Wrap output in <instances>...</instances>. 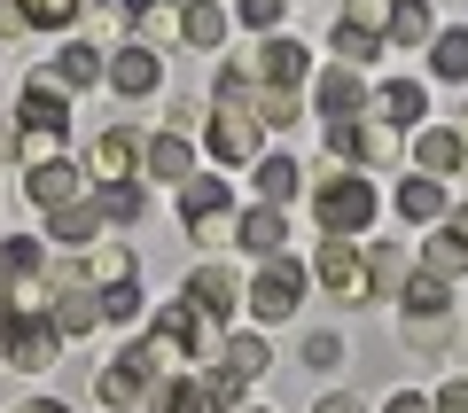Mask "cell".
Returning <instances> with one entry per match:
<instances>
[{
	"mask_svg": "<svg viewBox=\"0 0 468 413\" xmlns=\"http://www.w3.org/2000/svg\"><path fill=\"white\" fill-rule=\"evenodd\" d=\"M297 304H304V265L273 249V258L258 265V281H250V312H258V320H289Z\"/></svg>",
	"mask_w": 468,
	"mask_h": 413,
	"instance_id": "cell-3",
	"label": "cell"
},
{
	"mask_svg": "<svg viewBox=\"0 0 468 413\" xmlns=\"http://www.w3.org/2000/svg\"><path fill=\"white\" fill-rule=\"evenodd\" d=\"M101 320H141V289H133V281L101 289Z\"/></svg>",
	"mask_w": 468,
	"mask_h": 413,
	"instance_id": "cell-38",
	"label": "cell"
},
{
	"mask_svg": "<svg viewBox=\"0 0 468 413\" xmlns=\"http://www.w3.org/2000/svg\"><path fill=\"white\" fill-rule=\"evenodd\" d=\"M313 101H320V117H367V110H375V94H367V86H359V70H351V63L320 70Z\"/></svg>",
	"mask_w": 468,
	"mask_h": 413,
	"instance_id": "cell-11",
	"label": "cell"
},
{
	"mask_svg": "<svg viewBox=\"0 0 468 413\" xmlns=\"http://www.w3.org/2000/svg\"><path fill=\"white\" fill-rule=\"evenodd\" d=\"M383 413H437V406H430L421 390H390V406H383Z\"/></svg>",
	"mask_w": 468,
	"mask_h": 413,
	"instance_id": "cell-42",
	"label": "cell"
},
{
	"mask_svg": "<svg viewBox=\"0 0 468 413\" xmlns=\"http://www.w3.org/2000/svg\"><path fill=\"white\" fill-rule=\"evenodd\" d=\"M55 218V242H94V227H101V211H94V203H63V211H48Z\"/></svg>",
	"mask_w": 468,
	"mask_h": 413,
	"instance_id": "cell-32",
	"label": "cell"
},
{
	"mask_svg": "<svg viewBox=\"0 0 468 413\" xmlns=\"http://www.w3.org/2000/svg\"><path fill=\"white\" fill-rule=\"evenodd\" d=\"M335 359H344V335H328V328L304 335V366H335Z\"/></svg>",
	"mask_w": 468,
	"mask_h": 413,
	"instance_id": "cell-39",
	"label": "cell"
},
{
	"mask_svg": "<svg viewBox=\"0 0 468 413\" xmlns=\"http://www.w3.org/2000/svg\"><path fill=\"white\" fill-rule=\"evenodd\" d=\"M320 289H328L335 304L375 297V273H367V258L351 249V234H328V242H320Z\"/></svg>",
	"mask_w": 468,
	"mask_h": 413,
	"instance_id": "cell-4",
	"label": "cell"
},
{
	"mask_svg": "<svg viewBox=\"0 0 468 413\" xmlns=\"http://www.w3.org/2000/svg\"><path fill=\"white\" fill-rule=\"evenodd\" d=\"M383 39H399V48H430V39H437L430 0H390V24H383Z\"/></svg>",
	"mask_w": 468,
	"mask_h": 413,
	"instance_id": "cell-21",
	"label": "cell"
},
{
	"mask_svg": "<svg viewBox=\"0 0 468 413\" xmlns=\"http://www.w3.org/2000/svg\"><path fill=\"white\" fill-rule=\"evenodd\" d=\"M430 70H437V79H452V86H468V24L430 39Z\"/></svg>",
	"mask_w": 468,
	"mask_h": 413,
	"instance_id": "cell-29",
	"label": "cell"
},
{
	"mask_svg": "<svg viewBox=\"0 0 468 413\" xmlns=\"http://www.w3.org/2000/svg\"><path fill=\"white\" fill-rule=\"evenodd\" d=\"M149 413H211V390H203V375H172L149 397Z\"/></svg>",
	"mask_w": 468,
	"mask_h": 413,
	"instance_id": "cell-26",
	"label": "cell"
},
{
	"mask_svg": "<svg viewBox=\"0 0 468 413\" xmlns=\"http://www.w3.org/2000/svg\"><path fill=\"white\" fill-rule=\"evenodd\" d=\"M149 172H156V180H187V172H196V156H187L180 132H156V141H149Z\"/></svg>",
	"mask_w": 468,
	"mask_h": 413,
	"instance_id": "cell-30",
	"label": "cell"
},
{
	"mask_svg": "<svg viewBox=\"0 0 468 413\" xmlns=\"http://www.w3.org/2000/svg\"><path fill=\"white\" fill-rule=\"evenodd\" d=\"M0 344H8V359H16L24 375H39V366L63 359V328H55V312H32V304L8 320V335H0Z\"/></svg>",
	"mask_w": 468,
	"mask_h": 413,
	"instance_id": "cell-2",
	"label": "cell"
},
{
	"mask_svg": "<svg viewBox=\"0 0 468 413\" xmlns=\"http://www.w3.org/2000/svg\"><path fill=\"white\" fill-rule=\"evenodd\" d=\"M94 211L101 218H141V187L133 180H94Z\"/></svg>",
	"mask_w": 468,
	"mask_h": 413,
	"instance_id": "cell-34",
	"label": "cell"
},
{
	"mask_svg": "<svg viewBox=\"0 0 468 413\" xmlns=\"http://www.w3.org/2000/svg\"><path fill=\"white\" fill-rule=\"evenodd\" d=\"M313 211H320V227H328V234H359L375 218V187L359 180V172H351V180H320Z\"/></svg>",
	"mask_w": 468,
	"mask_h": 413,
	"instance_id": "cell-6",
	"label": "cell"
},
{
	"mask_svg": "<svg viewBox=\"0 0 468 413\" xmlns=\"http://www.w3.org/2000/svg\"><path fill=\"white\" fill-rule=\"evenodd\" d=\"M110 86L117 94H156V86H165V63H156V48H117L110 55Z\"/></svg>",
	"mask_w": 468,
	"mask_h": 413,
	"instance_id": "cell-17",
	"label": "cell"
},
{
	"mask_svg": "<svg viewBox=\"0 0 468 413\" xmlns=\"http://www.w3.org/2000/svg\"><path fill=\"white\" fill-rule=\"evenodd\" d=\"M24 196H32L39 211H63V203H79V164H70V156L32 164V172H24Z\"/></svg>",
	"mask_w": 468,
	"mask_h": 413,
	"instance_id": "cell-15",
	"label": "cell"
},
{
	"mask_svg": "<svg viewBox=\"0 0 468 413\" xmlns=\"http://www.w3.org/2000/svg\"><path fill=\"white\" fill-rule=\"evenodd\" d=\"M430 406H437V413H468V375H452V382H445V390H437V397H430Z\"/></svg>",
	"mask_w": 468,
	"mask_h": 413,
	"instance_id": "cell-41",
	"label": "cell"
},
{
	"mask_svg": "<svg viewBox=\"0 0 468 413\" xmlns=\"http://www.w3.org/2000/svg\"><path fill=\"white\" fill-rule=\"evenodd\" d=\"M297 187H304V172L289 164V156H258V203H282V211H289Z\"/></svg>",
	"mask_w": 468,
	"mask_h": 413,
	"instance_id": "cell-28",
	"label": "cell"
},
{
	"mask_svg": "<svg viewBox=\"0 0 468 413\" xmlns=\"http://www.w3.org/2000/svg\"><path fill=\"white\" fill-rule=\"evenodd\" d=\"M218 351H227L234 375H266V335H234V344H218Z\"/></svg>",
	"mask_w": 468,
	"mask_h": 413,
	"instance_id": "cell-36",
	"label": "cell"
},
{
	"mask_svg": "<svg viewBox=\"0 0 468 413\" xmlns=\"http://www.w3.org/2000/svg\"><path fill=\"white\" fill-rule=\"evenodd\" d=\"M125 8H133V16H149V8H172V0H125Z\"/></svg>",
	"mask_w": 468,
	"mask_h": 413,
	"instance_id": "cell-45",
	"label": "cell"
},
{
	"mask_svg": "<svg viewBox=\"0 0 468 413\" xmlns=\"http://www.w3.org/2000/svg\"><path fill=\"white\" fill-rule=\"evenodd\" d=\"M180 218H187V227H203V218H234V187L218 180V172H187V180H180Z\"/></svg>",
	"mask_w": 468,
	"mask_h": 413,
	"instance_id": "cell-13",
	"label": "cell"
},
{
	"mask_svg": "<svg viewBox=\"0 0 468 413\" xmlns=\"http://www.w3.org/2000/svg\"><path fill=\"white\" fill-rule=\"evenodd\" d=\"M86 281H101V289L133 281V249H125V242H101L94 258H86Z\"/></svg>",
	"mask_w": 468,
	"mask_h": 413,
	"instance_id": "cell-31",
	"label": "cell"
},
{
	"mask_svg": "<svg viewBox=\"0 0 468 413\" xmlns=\"http://www.w3.org/2000/svg\"><path fill=\"white\" fill-rule=\"evenodd\" d=\"M399 218H414V227L445 218V180H437V172H414V180H399Z\"/></svg>",
	"mask_w": 468,
	"mask_h": 413,
	"instance_id": "cell-20",
	"label": "cell"
},
{
	"mask_svg": "<svg viewBox=\"0 0 468 413\" xmlns=\"http://www.w3.org/2000/svg\"><path fill=\"white\" fill-rule=\"evenodd\" d=\"M141 156H149V141H141V132H101L94 141V156H86V172H94V180H133L141 172Z\"/></svg>",
	"mask_w": 468,
	"mask_h": 413,
	"instance_id": "cell-12",
	"label": "cell"
},
{
	"mask_svg": "<svg viewBox=\"0 0 468 413\" xmlns=\"http://www.w3.org/2000/svg\"><path fill=\"white\" fill-rule=\"evenodd\" d=\"M304 70H313V63H304V48H297L289 32H266V48L250 55V79H258V86H282V94H297Z\"/></svg>",
	"mask_w": 468,
	"mask_h": 413,
	"instance_id": "cell-9",
	"label": "cell"
},
{
	"mask_svg": "<svg viewBox=\"0 0 468 413\" xmlns=\"http://www.w3.org/2000/svg\"><path fill=\"white\" fill-rule=\"evenodd\" d=\"M94 320H101V304H94V281H86V273H79V281H55V328L86 335Z\"/></svg>",
	"mask_w": 468,
	"mask_h": 413,
	"instance_id": "cell-18",
	"label": "cell"
},
{
	"mask_svg": "<svg viewBox=\"0 0 468 413\" xmlns=\"http://www.w3.org/2000/svg\"><path fill=\"white\" fill-rule=\"evenodd\" d=\"M16 125H24V132H48V141H63V132H70V86H63V79H24Z\"/></svg>",
	"mask_w": 468,
	"mask_h": 413,
	"instance_id": "cell-7",
	"label": "cell"
},
{
	"mask_svg": "<svg viewBox=\"0 0 468 413\" xmlns=\"http://www.w3.org/2000/svg\"><path fill=\"white\" fill-rule=\"evenodd\" d=\"M141 351H149V359H203V351H218V312H203L196 297H172Z\"/></svg>",
	"mask_w": 468,
	"mask_h": 413,
	"instance_id": "cell-1",
	"label": "cell"
},
{
	"mask_svg": "<svg viewBox=\"0 0 468 413\" xmlns=\"http://www.w3.org/2000/svg\"><path fill=\"white\" fill-rule=\"evenodd\" d=\"M421 265H430V273H468V211H445L430 227V249H421Z\"/></svg>",
	"mask_w": 468,
	"mask_h": 413,
	"instance_id": "cell-14",
	"label": "cell"
},
{
	"mask_svg": "<svg viewBox=\"0 0 468 413\" xmlns=\"http://www.w3.org/2000/svg\"><path fill=\"white\" fill-rule=\"evenodd\" d=\"M48 273V242L39 234H8L0 242V281H39Z\"/></svg>",
	"mask_w": 468,
	"mask_h": 413,
	"instance_id": "cell-23",
	"label": "cell"
},
{
	"mask_svg": "<svg viewBox=\"0 0 468 413\" xmlns=\"http://www.w3.org/2000/svg\"><path fill=\"white\" fill-rule=\"evenodd\" d=\"M242 24H250V32H273V24H282V0H242Z\"/></svg>",
	"mask_w": 468,
	"mask_h": 413,
	"instance_id": "cell-40",
	"label": "cell"
},
{
	"mask_svg": "<svg viewBox=\"0 0 468 413\" xmlns=\"http://www.w3.org/2000/svg\"><path fill=\"white\" fill-rule=\"evenodd\" d=\"M320 413H367V406H359L351 390H335V397H320Z\"/></svg>",
	"mask_w": 468,
	"mask_h": 413,
	"instance_id": "cell-43",
	"label": "cell"
},
{
	"mask_svg": "<svg viewBox=\"0 0 468 413\" xmlns=\"http://www.w3.org/2000/svg\"><path fill=\"white\" fill-rule=\"evenodd\" d=\"M399 312H406V320H421V328H430V320H445V312H452V289H445V273H430V265H421V273H406V289H399Z\"/></svg>",
	"mask_w": 468,
	"mask_h": 413,
	"instance_id": "cell-16",
	"label": "cell"
},
{
	"mask_svg": "<svg viewBox=\"0 0 468 413\" xmlns=\"http://www.w3.org/2000/svg\"><path fill=\"white\" fill-rule=\"evenodd\" d=\"M16 413H70V406H55V397H32V406H16Z\"/></svg>",
	"mask_w": 468,
	"mask_h": 413,
	"instance_id": "cell-44",
	"label": "cell"
},
{
	"mask_svg": "<svg viewBox=\"0 0 468 413\" xmlns=\"http://www.w3.org/2000/svg\"><path fill=\"white\" fill-rule=\"evenodd\" d=\"M79 8H86V0H16V16L39 24V32H63V24H79Z\"/></svg>",
	"mask_w": 468,
	"mask_h": 413,
	"instance_id": "cell-35",
	"label": "cell"
},
{
	"mask_svg": "<svg viewBox=\"0 0 468 413\" xmlns=\"http://www.w3.org/2000/svg\"><path fill=\"white\" fill-rule=\"evenodd\" d=\"M180 39L203 48V55H218V39H227V8H218V0H187V8H180Z\"/></svg>",
	"mask_w": 468,
	"mask_h": 413,
	"instance_id": "cell-22",
	"label": "cell"
},
{
	"mask_svg": "<svg viewBox=\"0 0 468 413\" xmlns=\"http://www.w3.org/2000/svg\"><path fill=\"white\" fill-rule=\"evenodd\" d=\"M258 132H266V125H258V110L242 94H227L211 110V156H218V164H250V156H258Z\"/></svg>",
	"mask_w": 468,
	"mask_h": 413,
	"instance_id": "cell-5",
	"label": "cell"
},
{
	"mask_svg": "<svg viewBox=\"0 0 468 413\" xmlns=\"http://www.w3.org/2000/svg\"><path fill=\"white\" fill-rule=\"evenodd\" d=\"M55 79H63V86H94V79H110V63H101V55L86 48V39H79V48H63V63H55Z\"/></svg>",
	"mask_w": 468,
	"mask_h": 413,
	"instance_id": "cell-33",
	"label": "cell"
},
{
	"mask_svg": "<svg viewBox=\"0 0 468 413\" xmlns=\"http://www.w3.org/2000/svg\"><path fill=\"white\" fill-rule=\"evenodd\" d=\"M335 63H351V70H359V63H375V55H383V32H367V24H351V16H335Z\"/></svg>",
	"mask_w": 468,
	"mask_h": 413,
	"instance_id": "cell-27",
	"label": "cell"
},
{
	"mask_svg": "<svg viewBox=\"0 0 468 413\" xmlns=\"http://www.w3.org/2000/svg\"><path fill=\"white\" fill-rule=\"evenodd\" d=\"M414 164L445 180V172H461V164H468V141H461V132H445V125H437V132H421V141H414Z\"/></svg>",
	"mask_w": 468,
	"mask_h": 413,
	"instance_id": "cell-24",
	"label": "cell"
},
{
	"mask_svg": "<svg viewBox=\"0 0 468 413\" xmlns=\"http://www.w3.org/2000/svg\"><path fill=\"white\" fill-rule=\"evenodd\" d=\"M234 234H242L250 249H266V258H273V249H282V234H289V218H282V203H258V211L234 218Z\"/></svg>",
	"mask_w": 468,
	"mask_h": 413,
	"instance_id": "cell-25",
	"label": "cell"
},
{
	"mask_svg": "<svg viewBox=\"0 0 468 413\" xmlns=\"http://www.w3.org/2000/svg\"><path fill=\"white\" fill-rule=\"evenodd\" d=\"M367 273H375V289H406V258H399V249H367Z\"/></svg>",
	"mask_w": 468,
	"mask_h": 413,
	"instance_id": "cell-37",
	"label": "cell"
},
{
	"mask_svg": "<svg viewBox=\"0 0 468 413\" xmlns=\"http://www.w3.org/2000/svg\"><path fill=\"white\" fill-rule=\"evenodd\" d=\"M187 297H196L203 312L234 320V304H242V281H234V265H227V258H203L196 273H187Z\"/></svg>",
	"mask_w": 468,
	"mask_h": 413,
	"instance_id": "cell-10",
	"label": "cell"
},
{
	"mask_svg": "<svg viewBox=\"0 0 468 413\" xmlns=\"http://www.w3.org/2000/svg\"><path fill=\"white\" fill-rule=\"evenodd\" d=\"M149 382H156V359H149V351H125L117 366H101V375H94V397H101V406H117V413H133L141 397H149Z\"/></svg>",
	"mask_w": 468,
	"mask_h": 413,
	"instance_id": "cell-8",
	"label": "cell"
},
{
	"mask_svg": "<svg viewBox=\"0 0 468 413\" xmlns=\"http://www.w3.org/2000/svg\"><path fill=\"white\" fill-rule=\"evenodd\" d=\"M375 110L406 132V125H421V117H430V86H421V79H390L383 94H375Z\"/></svg>",
	"mask_w": 468,
	"mask_h": 413,
	"instance_id": "cell-19",
	"label": "cell"
}]
</instances>
